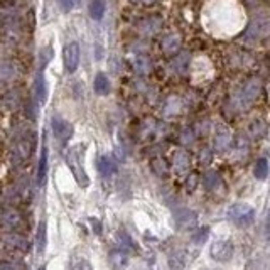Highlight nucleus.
I'll use <instances>...</instances> for the list:
<instances>
[{
	"mask_svg": "<svg viewBox=\"0 0 270 270\" xmlns=\"http://www.w3.org/2000/svg\"><path fill=\"white\" fill-rule=\"evenodd\" d=\"M228 218L237 224V227H250L255 221V209L245 203H237L228 209Z\"/></svg>",
	"mask_w": 270,
	"mask_h": 270,
	"instance_id": "obj_1",
	"label": "nucleus"
},
{
	"mask_svg": "<svg viewBox=\"0 0 270 270\" xmlns=\"http://www.w3.org/2000/svg\"><path fill=\"white\" fill-rule=\"evenodd\" d=\"M34 135L31 137L29 133H22L17 137L16 146H14V162L22 164L31 159V154L34 151Z\"/></svg>",
	"mask_w": 270,
	"mask_h": 270,
	"instance_id": "obj_2",
	"label": "nucleus"
},
{
	"mask_svg": "<svg viewBox=\"0 0 270 270\" xmlns=\"http://www.w3.org/2000/svg\"><path fill=\"white\" fill-rule=\"evenodd\" d=\"M78 151H79V147H74L66 154V164L69 166V169H71V172H73V176L76 177V181L81 184V186H88V176H86V172H84L81 157H79Z\"/></svg>",
	"mask_w": 270,
	"mask_h": 270,
	"instance_id": "obj_3",
	"label": "nucleus"
},
{
	"mask_svg": "<svg viewBox=\"0 0 270 270\" xmlns=\"http://www.w3.org/2000/svg\"><path fill=\"white\" fill-rule=\"evenodd\" d=\"M209 253H211L213 260H216V262H230L235 253L233 243L228 242V240H216V242L211 243Z\"/></svg>",
	"mask_w": 270,
	"mask_h": 270,
	"instance_id": "obj_4",
	"label": "nucleus"
},
{
	"mask_svg": "<svg viewBox=\"0 0 270 270\" xmlns=\"http://www.w3.org/2000/svg\"><path fill=\"white\" fill-rule=\"evenodd\" d=\"M0 223L11 230V232H17L22 227L24 218L21 211H17L16 208H4L0 209Z\"/></svg>",
	"mask_w": 270,
	"mask_h": 270,
	"instance_id": "obj_5",
	"label": "nucleus"
},
{
	"mask_svg": "<svg viewBox=\"0 0 270 270\" xmlns=\"http://www.w3.org/2000/svg\"><path fill=\"white\" fill-rule=\"evenodd\" d=\"M51 128H53L54 137L61 144H66L69 139L73 137V125L66 122V120H63L61 117H53Z\"/></svg>",
	"mask_w": 270,
	"mask_h": 270,
	"instance_id": "obj_6",
	"label": "nucleus"
},
{
	"mask_svg": "<svg viewBox=\"0 0 270 270\" xmlns=\"http://www.w3.org/2000/svg\"><path fill=\"white\" fill-rule=\"evenodd\" d=\"M174 221H176L177 228L181 230H193L198 227V214L191 211V209H177L176 213H174Z\"/></svg>",
	"mask_w": 270,
	"mask_h": 270,
	"instance_id": "obj_7",
	"label": "nucleus"
},
{
	"mask_svg": "<svg viewBox=\"0 0 270 270\" xmlns=\"http://www.w3.org/2000/svg\"><path fill=\"white\" fill-rule=\"evenodd\" d=\"M64 68L68 73H74L79 64V44L78 42H69L64 48Z\"/></svg>",
	"mask_w": 270,
	"mask_h": 270,
	"instance_id": "obj_8",
	"label": "nucleus"
},
{
	"mask_svg": "<svg viewBox=\"0 0 270 270\" xmlns=\"http://www.w3.org/2000/svg\"><path fill=\"white\" fill-rule=\"evenodd\" d=\"M4 242H6L11 248L21 250V252H29L31 245H29V240L24 237L22 233L19 232H9L4 235Z\"/></svg>",
	"mask_w": 270,
	"mask_h": 270,
	"instance_id": "obj_9",
	"label": "nucleus"
},
{
	"mask_svg": "<svg viewBox=\"0 0 270 270\" xmlns=\"http://www.w3.org/2000/svg\"><path fill=\"white\" fill-rule=\"evenodd\" d=\"M97 169H98V172L102 174L103 177H110L112 174L117 172L118 167H117V162H115L112 157L100 156L98 161H97Z\"/></svg>",
	"mask_w": 270,
	"mask_h": 270,
	"instance_id": "obj_10",
	"label": "nucleus"
},
{
	"mask_svg": "<svg viewBox=\"0 0 270 270\" xmlns=\"http://www.w3.org/2000/svg\"><path fill=\"white\" fill-rule=\"evenodd\" d=\"M34 95H36V100H37L39 105L46 103V100H48V83H46V79H44L42 71L37 73L36 81H34Z\"/></svg>",
	"mask_w": 270,
	"mask_h": 270,
	"instance_id": "obj_11",
	"label": "nucleus"
},
{
	"mask_svg": "<svg viewBox=\"0 0 270 270\" xmlns=\"http://www.w3.org/2000/svg\"><path fill=\"white\" fill-rule=\"evenodd\" d=\"M46 174H48V147L46 144L42 146L41 151V159H39V166H37V186H42L46 181Z\"/></svg>",
	"mask_w": 270,
	"mask_h": 270,
	"instance_id": "obj_12",
	"label": "nucleus"
},
{
	"mask_svg": "<svg viewBox=\"0 0 270 270\" xmlns=\"http://www.w3.org/2000/svg\"><path fill=\"white\" fill-rule=\"evenodd\" d=\"M46 245H48V227H46V221H41L37 228V235H36V248L39 255L44 253Z\"/></svg>",
	"mask_w": 270,
	"mask_h": 270,
	"instance_id": "obj_13",
	"label": "nucleus"
},
{
	"mask_svg": "<svg viewBox=\"0 0 270 270\" xmlns=\"http://www.w3.org/2000/svg\"><path fill=\"white\" fill-rule=\"evenodd\" d=\"M110 262H112V265L115 268H123L128 262L127 252H125L123 248L112 250V252H110Z\"/></svg>",
	"mask_w": 270,
	"mask_h": 270,
	"instance_id": "obj_14",
	"label": "nucleus"
},
{
	"mask_svg": "<svg viewBox=\"0 0 270 270\" xmlns=\"http://www.w3.org/2000/svg\"><path fill=\"white\" fill-rule=\"evenodd\" d=\"M268 172H270V166H268V161L265 157L258 159L257 164H255V169H253V174L255 177L260 179V181H265V179L268 177Z\"/></svg>",
	"mask_w": 270,
	"mask_h": 270,
	"instance_id": "obj_15",
	"label": "nucleus"
},
{
	"mask_svg": "<svg viewBox=\"0 0 270 270\" xmlns=\"http://www.w3.org/2000/svg\"><path fill=\"white\" fill-rule=\"evenodd\" d=\"M95 92L98 95H108L110 93V81L108 78L105 76L103 73H98L97 76H95V84H93Z\"/></svg>",
	"mask_w": 270,
	"mask_h": 270,
	"instance_id": "obj_16",
	"label": "nucleus"
},
{
	"mask_svg": "<svg viewBox=\"0 0 270 270\" xmlns=\"http://www.w3.org/2000/svg\"><path fill=\"white\" fill-rule=\"evenodd\" d=\"M219 184H221V177L216 171H208L204 174V188L208 191H214L216 188H219Z\"/></svg>",
	"mask_w": 270,
	"mask_h": 270,
	"instance_id": "obj_17",
	"label": "nucleus"
},
{
	"mask_svg": "<svg viewBox=\"0 0 270 270\" xmlns=\"http://www.w3.org/2000/svg\"><path fill=\"white\" fill-rule=\"evenodd\" d=\"M89 14H92L95 21H102L105 16V4L102 0H93L92 6H89Z\"/></svg>",
	"mask_w": 270,
	"mask_h": 270,
	"instance_id": "obj_18",
	"label": "nucleus"
},
{
	"mask_svg": "<svg viewBox=\"0 0 270 270\" xmlns=\"http://www.w3.org/2000/svg\"><path fill=\"white\" fill-rule=\"evenodd\" d=\"M151 167H152V171L157 174V176H164V174H167V164L161 157L154 159V161L151 162Z\"/></svg>",
	"mask_w": 270,
	"mask_h": 270,
	"instance_id": "obj_19",
	"label": "nucleus"
},
{
	"mask_svg": "<svg viewBox=\"0 0 270 270\" xmlns=\"http://www.w3.org/2000/svg\"><path fill=\"white\" fill-rule=\"evenodd\" d=\"M51 59H53V49L51 48L42 49L41 54H39V71H44V68L48 66V63Z\"/></svg>",
	"mask_w": 270,
	"mask_h": 270,
	"instance_id": "obj_20",
	"label": "nucleus"
},
{
	"mask_svg": "<svg viewBox=\"0 0 270 270\" xmlns=\"http://www.w3.org/2000/svg\"><path fill=\"white\" fill-rule=\"evenodd\" d=\"M208 233H209V230H208L206 227L198 228L196 232L193 233V242L196 243V245H201V243H204V242H206Z\"/></svg>",
	"mask_w": 270,
	"mask_h": 270,
	"instance_id": "obj_21",
	"label": "nucleus"
},
{
	"mask_svg": "<svg viewBox=\"0 0 270 270\" xmlns=\"http://www.w3.org/2000/svg\"><path fill=\"white\" fill-rule=\"evenodd\" d=\"M0 270H24V267L16 262H4L0 263Z\"/></svg>",
	"mask_w": 270,
	"mask_h": 270,
	"instance_id": "obj_22",
	"label": "nucleus"
},
{
	"mask_svg": "<svg viewBox=\"0 0 270 270\" xmlns=\"http://www.w3.org/2000/svg\"><path fill=\"white\" fill-rule=\"evenodd\" d=\"M58 4L61 6L64 12H69L73 9V0H58Z\"/></svg>",
	"mask_w": 270,
	"mask_h": 270,
	"instance_id": "obj_23",
	"label": "nucleus"
},
{
	"mask_svg": "<svg viewBox=\"0 0 270 270\" xmlns=\"http://www.w3.org/2000/svg\"><path fill=\"white\" fill-rule=\"evenodd\" d=\"M93 230H95L97 233H102V227H100V223L95 221V219H93Z\"/></svg>",
	"mask_w": 270,
	"mask_h": 270,
	"instance_id": "obj_24",
	"label": "nucleus"
},
{
	"mask_svg": "<svg viewBox=\"0 0 270 270\" xmlns=\"http://www.w3.org/2000/svg\"><path fill=\"white\" fill-rule=\"evenodd\" d=\"M267 233L270 235V211H268V216H267Z\"/></svg>",
	"mask_w": 270,
	"mask_h": 270,
	"instance_id": "obj_25",
	"label": "nucleus"
},
{
	"mask_svg": "<svg viewBox=\"0 0 270 270\" xmlns=\"http://www.w3.org/2000/svg\"><path fill=\"white\" fill-rule=\"evenodd\" d=\"M39 270H46V267H41V268H39Z\"/></svg>",
	"mask_w": 270,
	"mask_h": 270,
	"instance_id": "obj_26",
	"label": "nucleus"
}]
</instances>
